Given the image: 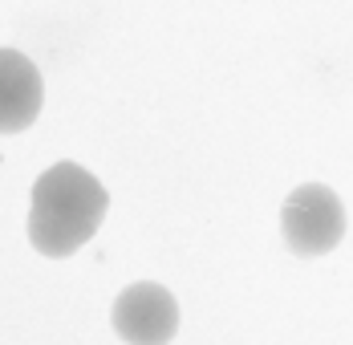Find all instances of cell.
Instances as JSON below:
<instances>
[{
    "label": "cell",
    "mask_w": 353,
    "mask_h": 345,
    "mask_svg": "<svg viewBox=\"0 0 353 345\" xmlns=\"http://www.w3.org/2000/svg\"><path fill=\"white\" fill-rule=\"evenodd\" d=\"M110 195L106 187L77 163H53L33 183L29 207V244L41 256H73L81 244L94 240V232L106 219Z\"/></svg>",
    "instance_id": "cell-1"
},
{
    "label": "cell",
    "mask_w": 353,
    "mask_h": 345,
    "mask_svg": "<svg viewBox=\"0 0 353 345\" xmlns=\"http://www.w3.org/2000/svg\"><path fill=\"white\" fill-rule=\"evenodd\" d=\"M281 232L292 256H325L345 236V207L325 183H301L281 207Z\"/></svg>",
    "instance_id": "cell-2"
},
{
    "label": "cell",
    "mask_w": 353,
    "mask_h": 345,
    "mask_svg": "<svg viewBox=\"0 0 353 345\" xmlns=\"http://www.w3.org/2000/svg\"><path fill=\"white\" fill-rule=\"evenodd\" d=\"M114 333L126 345H167L179 333V301L154 280H139L114 301Z\"/></svg>",
    "instance_id": "cell-3"
},
{
    "label": "cell",
    "mask_w": 353,
    "mask_h": 345,
    "mask_svg": "<svg viewBox=\"0 0 353 345\" xmlns=\"http://www.w3.org/2000/svg\"><path fill=\"white\" fill-rule=\"evenodd\" d=\"M41 102H45L41 69L17 49H0V135L29 130L41 114Z\"/></svg>",
    "instance_id": "cell-4"
}]
</instances>
